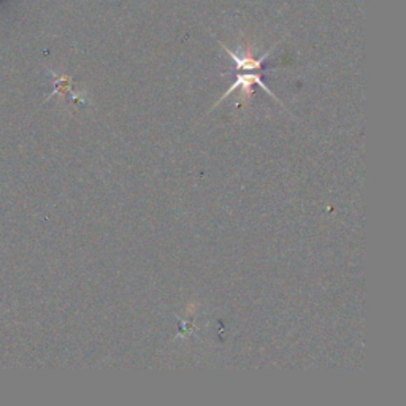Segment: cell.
<instances>
[{
    "label": "cell",
    "instance_id": "obj_1",
    "mask_svg": "<svg viewBox=\"0 0 406 406\" xmlns=\"http://www.w3.org/2000/svg\"><path fill=\"white\" fill-rule=\"evenodd\" d=\"M253 85H259L262 89H264V91L267 92V94H270L272 97H274L273 95V92L270 91V89H268V86L265 85L264 81H262V78H260V75L259 74H255L254 70H249V74H246V71L244 70H240L238 71V75H237V81L234 83V85L230 86V89L229 91H227L223 97H220V100L219 102H223L227 95H230L232 92L234 91H237V89H240L241 88V92L244 94V95H249L251 94V88H253ZM276 99V97H274ZM278 100V99H276ZM279 102V100H278Z\"/></svg>",
    "mask_w": 406,
    "mask_h": 406
}]
</instances>
